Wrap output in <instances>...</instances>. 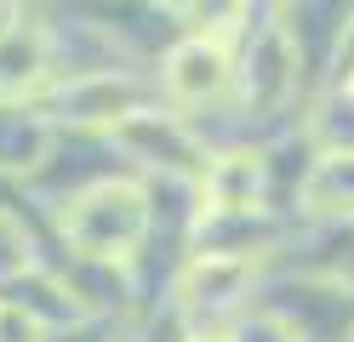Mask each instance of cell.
I'll return each instance as SVG.
<instances>
[{
  "instance_id": "obj_2",
  "label": "cell",
  "mask_w": 354,
  "mask_h": 342,
  "mask_svg": "<svg viewBox=\"0 0 354 342\" xmlns=\"http://www.w3.org/2000/svg\"><path fill=\"white\" fill-rule=\"evenodd\" d=\"M115 149H120L138 171H149V177L201 182L206 166H212V149L194 137V126H189L177 108H149V114H138V120H126V126L115 131Z\"/></svg>"
},
{
  "instance_id": "obj_4",
  "label": "cell",
  "mask_w": 354,
  "mask_h": 342,
  "mask_svg": "<svg viewBox=\"0 0 354 342\" xmlns=\"http://www.w3.org/2000/svg\"><path fill=\"white\" fill-rule=\"evenodd\" d=\"M257 285H263L257 263H234V257H189L183 274H177L171 303H177V314H183L194 331H217V319H223L229 308H252V303H257Z\"/></svg>"
},
{
  "instance_id": "obj_11",
  "label": "cell",
  "mask_w": 354,
  "mask_h": 342,
  "mask_svg": "<svg viewBox=\"0 0 354 342\" xmlns=\"http://www.w3.org/2000/svg\"><path fill=\"white\" fill-rule=\"evenodd\" d=\"M0 17H17V0H0Z\"/></svg>"
},
{
  "instance_id": "obj_13",
  "label": "cell",
  "mask_w": 354,
  "mask_h": 342,
  "mask_svg": "<svg viewBox=\"0 0 354 342\" xmlns=\"http://www.w3.org/2000/svg\"><path fill=\"white\" fill-rule=\"evenodd\" d=\"M0 325H6V303H0Z\"/></svg>"
},
{
  "instance_id": "obj_5",
  "label": "cell",
  "mask_w": 354,
  "mask_h": 342,
  "mask_svg": "<svg viewBox=\"0 0 354 342\" xmlns=\"http://www.w3.org/2000/svg\"><path fill=\"white\" fill-rule=\"evenodd\" d=\"M57 86L52 63V35L40 17H12L0 35V103H40Z\"/></svg>"
},
{
  "instance_id": "obj_14",
  "label": "cell",
  "mask_w": 354,
  "mask_h": 342,
  "mask_svg": "<svg viewBox=\"0 0 354 342\" xmlns=\"http://www.w3.org/2000/svg\"><path fill=\"white\" fill-rule=\"evenodd\" d=\"M348 342H354V336H348Z\"/></svg>"
},
{
  "instance_id": "obj_7",
  "label": "cell",
  "mask_w": 354,
  "mask_h": 342,
  "mask_svg": "<svg viewBox=\"0 0 354 342\" xmlns=\"http://www.w3.org/2000/svg\"><path fill=\"white\" fill-rule=\"evenodd\" d=\"M303 217L354 228V154H320L303 182Z\"/></svg>"
},
{
  "instance_id": "obj_9",
  "label": "cell",
  "mask_w": 354,
  "mask_h": 342,
  "mask_svg": "<svg viewBox=\"0 0 354 342\" xmlns=\"http://www.w3.org/2000/svg\"><path fill=\"white\" fill-rule=\"evenodd\" d=\"M29 268H40L35 263V234L24 228V211H0V291H6L12 280H24Z\"/></svg>"
},
{
  "instance_id": "obj_8",
  "label": "cell",
  "mask_w": 354,
  "mask_h": 342,
  "mask_svg": "<svg viewBox=\"0 0 354 342\" xmlns=\"http://www.w3.org/2000/svg\"><path fill=\"white\" fill-rule=\"evenodd\" d=\"M177 17H183V35L217 40V46H234L257 29L252 0H177Z\"/></svg>"
},
{
  "instance_id": "obj_3",
  "label": "cell",
  "mask_w": 354,
  "mask_h": 342,
  "mask_svg": "<svg viewBox=\"0 0 354 342\" xmlns=\"http://www.w3.org/2000/svg\"><path fill=\"white\" fill-rule=\"evenodd\" d=\"M234 68H240V63H234L229 46L183 35V40L160 57V97H166V108H177V114L223 108V103L234 97Z\"/></svg>"
},
{
  "instance_id": "obj_12",
  "label": "cell",
  "mask_w": 354,
  "mask_h": 342,
  "mask_svg": "<svg viewBox=\"0 0 354 342\" xmlns=\"http://www.w3.org/2000/svg\"><path fill=\"white\" fill-rule=\"evenodd\" d=\"M343 91H348V97H354V68H348V80H343Z\"/></svg>"
},
{
  "instance_id": "obj_1",
  "label": "cell",
  "mask_w": 354,
  "mask_h": 342,
  "mask_svg": "<svg viewBox=\"0 0 354 342\" xmlns=\"http://www.w3.org/2000/svg\"><path fill=\"white\" fill-rule=\"evenodd\" d=\"M149 234H154V194L143 177L97 182L57 211V240L69 245V257H86V263L131 268L143 257Z\"/></svg>"
},
{
  "instance_id": "obj_10",
  "label": "cell",
  "mask_w": 354,
  "mask_h": 342,
  "mask_svg": "<svg viewBox=\"0 0 354 342\" xmlns=\"http://www.w3.org/2000/svg\"><path fill=\"white\" fill-rule=\"evenodd\" d=\"M189 342H234V331H223V325L217 331H189Z\"/></svg>"
},
{
  "instance_id": "obj_6",
  "label": "cell",
  "mask_w": 354,
  "mask_h": 342,
  "mask_svg": "<svg viewBox=\"0 0 354 342\" xmlns=\"http://www.w3.org/2000/svg\"><path fill=\"white\" fill-rule=\"evenodd\" d=\"M206 211H274V177L263 149H229L212 154V166L201 177Z\"/></svg>"
}]
</instances>
